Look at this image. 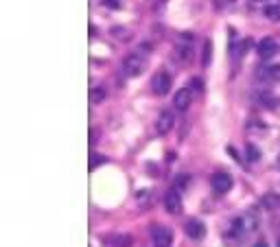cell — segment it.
<instances>
[{
  "label": "cell",
  "instance_id": "6da1fadb",
  "mask_svg": "<svg viewBox=\"0 0 280 247\" xmlns=\"http://www.w3.org/2000/svg\"><path fill=\"white\" fill-rule=\"evenodd\" d=\"M145 66H147V59L140 53H131V55H127L123 62V72H125V77H138L142 70H145Z\"/></svg>",
  "mask_w": 280,
  "mask_h": 247
},
{
  "label": "cell",
  "instance_id": "7a4b0ae2",
  "mask_svg": "<svg viewBox=\"0 0 280 247\" xmlns=\"http://www.w3.org/2000/svg\"><path fill=\"white\" fill-rule=\"evenodd\" d=\"M210 181H212V190L219 195H226L228 190L232 188V177L228 173H223V171H219V173L212 175Z\"/></svg>",
  "mask_w": 280,
  "mask_h": 247
},
{
  "label": "cell",
  "instance_id": "3957f363",
  "mask_svg": "<svg viewBox=\"0 0 280 247\" xmlns=\"http://www.w3.org/2000/svg\"><path fill=\"white\" fill-rule=\"evenodd\" d=\"M191 103H193V90H188V88L177 90L175 97H173V105H175V109H180V112L191 107Z\"/></svg>",
  "mask_w": 280,
  "mask_h": 247
},
{
  "label": "cell",
  "instance_id": "277c9868",
  "mask_svg": "<svg viewBox=\"0 0 280 247\" xmlns=\"http://www.w3.org/2000/svg\"><path fill=\"white\" fill-rule=\"evenodd\" d=\"M154 247H171L173 245V232L169 228H154Z\"/></svg>",
  "mask_w": 280,
  "mask_h": 247
},
{
  "label": "cell",
  "instance_id": "5b68a950",
  "mask_svg": "<svg viewBox=\"0 0 280 247\" xmlns=\"http://www.w3.org/2000/svg\"><path fill=\"white\" fill-rule=\"evenodd\" d=\"M151 88H154L156 94L164 97V94L171 90V77L166 72H158L156 77H154V81H151Z\"/></svg>",
  "mask_w": 280,
  "mask_h": 247
},
{
  "label": "cell",
  "instance_id": "8992f818",
  "mask_svg": "<svg viewBox=\"0 0 280 247\" xmlns=\"http://www.w3.org/2000/svg\"><path fill=\"white\" fill-rule=\"evenodd\" d=\"M173 125H175L173 112H171V109H164V112L160 114V118H158L156 129H158V134H160V136H164V134H169L171 129H173Z\"/></svg>",
  "mask_w": 280,
  "mask_h": 247
},
{
  "label": "cell",
  "instance_id": "52a82bcc",
  "mask_svg": "<svg viewBox=\"0 0 280 247\" xmlns=\"http://www.w3.org/2000/svg\"><path fill=\"white\" fill-rule=\"evenodd\" d=\"M164 208L169 210L171 214L182 212V197H180L177 190H169V193L164 195Z\"/></svg>",
  "mask_w": 280,
  "mask_h": 247
},
{
  "label": "cell",
  "instance_id": "ba28073f",
  "mask_svg": "<svg viewBox=\"0 0 280 247\" xmlns=\"http://www.w3.org/2000/svg\"><path fill=\"white\" fill-rule=\"evenodd\" d=\"M186 234H188V239H193V241H201L203 236H206V225L197 219H191L186 223Z\"/></svg>",
  "mask_w": 280,
  "mask_h": 247
},
{
  "label": "cell",
  "instance_id": "9c48e42d",
  "mask_svg": "<svg viewBox=\"0 0 280 247\" xmlns=\"http://www.w3.org/2000/svg\"><path fill=\"white\" fill-rule=\"evenodd\" d=\"M276 50H278V46H276V42H274L272 37H265V39L258 42V55H261L263 59L274 57V55H276Z\"/></svg>",
  "mask_w": 280,
  "mask_h": 247
},
{
  "label": "cell",
  "instance_id": "30bf717a",
  "mask_svg": "<svg viewBox=\"0 0 280 247\" xmlns=\"http://www.w3.org/2000/svg\"><path fill=\"white\" fill-rule=\"evenodd\" d=\"M103 243L110 247H131V239L129 236H114V239H103Z\"/></svg>",
  "mask_w": 280,
  "mask_h": 247
},
{
  "label": "cell",
  "instance_id": "8fae6325",
  "mask_svg": "<svg viewBox=\"0 0 280 247\" xmlns=\"http://www.w3.org/2000/svg\"><path fill=\"white\" fill-rule=\"evenodd\" d=\"M105 99H108V92H105L103 88H99V85H96V88H92V90H90V101H92L94 105L103 103Z\"/></svg>",
  "mask_w": 280,
  "mask_h": 247
},
{
  "label": "cell",
  "instance_id": "7c38bea8",
  "mask_svg": "<svg viewBox=\"0 0 280 247\" xmlns=\"http://www.w3.org/2000/svg\"><path fill=\"white\" fill-rule=\"evenodd\" d=\"M265 16L269 20H280V4H269V7H265Z\"/></svg>",
  "mask_w": 280,
  "mask_h": 247
},
{
  "label": "cell",
  "instance_id": "4fadbf2b",
  "mask_svg": "<svg viewBox=\"0 0 280 247\" xmlns=\"http://www.w3.org/2000/svg\"><path fill=\"white\" fill-rule=\"evenodd\" d=\"M267 77L269 79H278L280 81V64H272V66H267Z\"/></svg>",
  "mask_w": 280,
  "mask_h": 247
},
{
  "label": "cell",
  "instance_id": "5bb4252c",
  "mask_svg": "<svg viewBox=\"0 0 280 247\" xmlns=\"http://www.w3.org/2000/svg\"><path fill=\"white\" fill-rule=\"evenodd\" d=\"M245 153H247V160H252V162H256V160L261 158V153H258V149L254 147V144H247V147H245Z\"/></svg>",
  "mask_w": 280,
  "mask_h": 247
},
{
  "label": "cell",
  "instance_id": "9a60e30c",
  "mask_svg": "<svg viewBox=\"0 0 280 247\" xmlns=\"http://www.w3.org/2000/svg\"><path fill=\"white\" fill-rule=\"evenodd\" d=\"M261 103L267 105V107H276V97H272V94H261Z\"/></svg>",
  "mask_w": 280,
  "mask_h": 247
},
{
  "label": "cell",
  "instance_id": "2e32d148",
  "mask_svg": "<svg viewBox=\"0 0 280 247\" xmlns=\"http://www.w3.org/2000/svg\"><path fill=\"white\" fill-rule=\"evenodd\" d=\"M208 62H210V42H206V48H203V59H201V64H203V66H208Z\"/></svg>",
  "mask_w": 280,
  "mask_h": 247
},
{
  "label": "cell",
  "instance_id": "e0dca14e",
  "mask_svg": "<svg viewBox=\"0 0 280 247\" xmlns=\"http://www.w3.org/2000/svg\"><path fill=\"white\" fill-rule=\"evenodd\" d=\"M101 162H103V158H99V155H94V158H92V164H90V166H92V169H96V166H99Z\"/></svg>",
  "mask_w": 280,
  "mask_h": 247
},
{
  "label": "cell",
  "instance_id": "ac0fdd59",
  "mask_svg": "<svg viewBox=\"0 0 280 247\" xmlns=\"http://www.w3.org/2000/svg\"><path fill=\"white\" fill-rule=\"evenodd\" d=\"M254 247H267V243H265V241H258V243H254Z\"/></svg>",
  "mask_w": 280,
  "mask_h": 247
},
{
  "label": "cell",
  "instance_id": "d6986e66",
  "mask_svg": "<svg viewBox=\"0 0 280 247\" xmlns=\"http://www.w3.org/2000/svg\"><path fill=\"white\" fill-rule=\"evenodd\" d=\"M278 247H280V239H278Z\"/></svg>",
  "mask_w": 280,
  "mask_h": 247
}]
</instances>
